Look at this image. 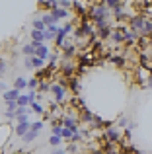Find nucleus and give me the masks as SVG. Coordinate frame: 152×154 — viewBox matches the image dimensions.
I'll return each instance as SVG.
<instances>
[{"instance_id": "7", "label": "nucleus", "mask_w": 152, "mask_h": 154, "mask_svg": "<svg viewBox=\"0 0 152 154\" xmlns=\"http://www.w3.org/2000/svg\"><path fill=\"white\" fill-rule=\"evenodd\" d=\"M29 129H31V123H29V121H26V123H16L14 133H16V137L23 139V137L27 135V131H29Z\"/></svg>"}, {"instance_id": "31", "label": "nucleus", "mask_w": 152, "mask_h": 154, "mask_svg": "<svg viewBox=\"0 0 152 154\" xmlns=\"http://www.w3.org/2000/svg\"><path fill=\"white\" fill-rule=\"evenodd\" d=\"M29 111H31L29 107H18V109H16V119H20V117L27 115V113H29Z\"/></svg>"}, {"instance_id": "20", "label": "nucleus", "mask_w": 152, "mask_h": 154, "mask_svg": "<svg viewBox=\"0 0 152 154\" xmlns=\"http://www.w3.org/2000/svg\"><path fill=\"white\" fill-rule=\"evenodd\" d=\"M109 39L115 43V45H121V43H125V35H123L121 31H115V29H113V33H111Z\"/></svg>"}, {"instance_id": "17", "label": "nucleus", "mask_w": 152, "mask_h": 154, "mask_svg": "<svg viewBox=\"0 0 152 154\" xmlns=\"http://www.w3.org/2000/svg\"><path fill=\"white\" fill-rule=\"evenodd\" d=\"M35 57H39V59H43V60H49V57H51L49 47H47V45L37 47V49H35Z\"/></svg>"}, {"instance_id": "5", "label": "nucleus", "mask_w": 152, "mask_h": 154, "mask_svg": "<svg viewBox=\"0 0 152 154\" xmlns=\"http://www.w3.org/2000/svg\"><path fill=\"white\" fill-rule=\"evenodd\" d=\"M103 139L105 140H109V143H121V139H123V135H121V131H119L117 127H111V129H107V131H103Z\"/></svg>"}, {"instance_id": "40", "label": "nucleus", "mask_w": 152, "mask_h": 154, "mask_svg": "<svg viewBox=\"0 0 152 154\" xmlns=\"http://www.w3.org/2000/svg\"><path fill=\"white\" fill-rule=\"evenodd\" d=\"M82 140H84V135H80V133H74V137H72V140H70V143H76V144H78V143H82Z\"/></svg>"}, {"instance_id": "29", "label": "nucleus", "mask_w": 152, "mask_h": 154, "mask_svg": "<svg viewBox=\"0 0 152 154\" xmlns=\"http://www.w3.org/2000/svg\"><path fill=\"white\" fill-rule=\"evenodd\" d=\"M61 137H62V140L70 143V140H72V137H74V133L70 131V129H65V127H62V133H61Z\"/></svg>"}, {"instance_id": "22", "label": "nucleus", "mask_w": 152, "mask_h": 154, "mask_svg": "<svg viewBox=\"0 0 152 154\" xmlns=\"http://www.w3.org/2000/svg\"><path fill=\"white\" fill-rule=\"evenodd\" d=\"M22 55H23V57H35V47L31 45V43L23 45V47H22Z\"/></svg>"}, {"instance_id": "45", "label": "nucleus", "mask_w": 152, "mask_h": 154, "mask_svg": "<svg viewBox=\"0 0 152 154\" xmlns=\"http://www.w3.org/2000/svg\"><path fill=\"white\" fill-rule=\"evenodd\" d=\"M111 127H113V121H109V119L103 121V127L102 129H105V131H107V129H111Z\"/></svg>"}, {"instance_id": "47", "label": "nucleus", "mask_w": 152, "mask_h": 154, "mask_svg": "<svg viewBox=\"0 0 152 154\" xmlns=\"http://www.w3.org/2000/svg\"><path fill=\"white\" fill-rule=\"evenodd\" d=\"M92 154H103L102 148H96V150H92Z\"/></svg>"}, {"instance_id": "3", "label": "nucleus", "mask_w": 152, "mask_h": 154, "mask_svg": "<svg viewBox=\"0 0 152 154\" xmlns=\"http://www.w3.org/2000/svg\"><path fill=\"white\" fill-rule=\"evenodd\" d=\"M76 72H78V63L74 60H61V76L65 78H74Z\"/></svg>"}, {"instance_id": "14", "label": "nucleus", "mask_w": 152, "mask_h": 154, "mask_svg": "<svg viewBox=\"0 0 152 154\" xmlns=\"http://www.w3.org/2000/svg\"><path fill=\"white\" fill-rule=\"evenodd\" d=\"M59 31H61V27H59V26L47 27V29H45V41H55L57 35H59Z\"/></svg>"}, {"instance_id": "36", "label": "nucleus", "mask_w": 152, "mask_h": 154, "mask_svg": "<svg viewBox=\"0 0 152 154\" xmlns=\"http://www.w3.org/2000/svg\"><path fill=\"white\" fill-rule=\"evenodd\" d=\"M76 150H78V144H76V143H68V144H66V154H74Z\"/></svg>"}, {"instance_id": "32", "label": "nucleus", "mask_w": 152, "mask_h": 154, "mask_svg": "<svg viewBox=\"0 0 152 154\" xmlns=\"http://www.w3.org/2000/svg\"><path fill=\"white\" fill-rule=\"evenodd\" d=\"M61 143H62V137H57V135L49 137V144H51V146H59Z\"/></svg>"}, {"instance_id": "4", "label": "nucleus", "mask_w": 152, "mask_h": 154, "mask_svg": "<svg viewBox=\"0 0 152 154\" xmlns=\"http://www.w3.org/2000/svg\"><path fill=\"white\" fill-rule=\"evenodd\" d=\"M51 94H53V98H55V102L57 103H62L66 100V88L65 86H61V84H51Z\"/></svg>"}, {"instance_id": "33", "label": "nucleus", "mask_w": 152, "mask_h": 154, "mask_svg": "<svg viewBox=\"0 0 152 154\" xmlns=\"http://www.w3.org/2000/svg\"><path fill=\"white\" fill-rule=\"evenodd\" d=\"M103 2H105V6L109 8V10H113L115 6H119V4H121V2H125V0H103Z\"/></svg>"}, {"instance_id": "46", "label": "nucleus", "mask_w": 152, "mask_h": 154, "mask_svg": "<svg viewBox=\"0 0 152 154\" xmlns=\"http://www.w3.org/2000/svg\"><path fill=\"white\" fill-rule=\"evenodd\" d=\"M51 154H66V150H61V148H57V150L51 152Z\"/></svg>"}, {"instance_id": "15", "label": "nucleus", "mask_w": 152, "mask_h": 154, "mask_svg": "<svg viewBox=\"0 0 152 154\" xmlns=\"http://www.w3.org/2000/svg\"><path fill=\"white\" fill-rule=\"evenodd\" d=\"M51 14L55 16V18H59V20H66V18H70V10H66V8H53L51 10Z\"/></svg>"}, {"instance_id": "37", "label": "nucleus", "mask_w": 152, "mask_h": 154, "mask_svg": "<svg viewBox=\"0 0 152 154\" xmlns=\"http://www.w3.org/2000/svg\"><path fill=\"white\" fill-rule=\"evenodd\" d=\"M45 127V123H43V121H35V123H31V129H33V131H41V129Z\"/></svg>"}, {"instance_id": "43", "label": "nucleus", "mask_w": 152, "mask_h": 154, "mask_svg": "<svg viewBox=\"0 0 152 154\" xmlns=\"http://www.w3.org/2000/svg\"><path fill=\"white\" fill-rule=\"evenodd\" d=\"M61 133H62V125H57V127H53V135L61 137Z\"/></svg>"}, {"instance_id": "1", "label": "nucleus", "mask_w": 152, "mask_h": 154, "mask_svg": "<svg viewBox=\"0 0 152 154\" xmlns=\"http://www.w3.org/2000/svg\"><path fill=\"white\" fill-rule=\"evenodd\" d=\"M111 16V10L105 6V2H99V4H94L90 10V20L92 23L96 22V20H102V18H109Z\"/></svg>"}, {"instance_id": "8", "label": "nucleus", "mask_w": 152, "mask_h": 154, "mask_svg": "<svg viewBox=\"0 0 152 154\" xmlns=\"http://www.w3.org/2000/svg\"><path fill=\"white\" fill-rule=\"evenodd\" d=\"M76 45L74 43H70V45H66L65 49H62V55H61V60H74V55H76Z\"/></svg>"}, {"instance_id": "18", "label": "nucleus", "mask_w": 152, "mask_h": 154, "mask_svg": "<svg viewBox=\"0 0 152 154\" xmlns=\"http://www.w3.org/2000/svg\"><path fill=\"white\" fill-rule=\"evenodd\" d=\"M68 88L72 90V94H74V96H80V90H82V88H80V80H78V76H74V78H70V80H68Z\"/></svg>"}, {"instance_id": "6", "label": "nucleus", "mask_w": 152, "mask_h": 154, "mask_svg": "<svg viewBox=\"0 0 152 154\" xmlns=\"http://www.w3.org/2000/svg\"><path fill=\"white\" fill-rule=\"evenodd\" d=\"M102 150H103V154H121V146H119L117 143L105 140V143L102 144Z\"/></svg>"}, {"instance_id": "21", "label": "nucleus", "mask_w": 152, "mask_h": 154, "mask_svg": "<svg viewBox=\"0 0 152 154\" xmlns=\"http://www.w3.org/2000/svg\"><path fill=\"white\" fill-rule=\"evenodd\" d=\"M14 88L16 90H26L27 88V80L23 78V76H18V78L14 80Z\"/></svg>"}, {"instance_id": "48", "label": "nucleus", "mask_w": 152, "mask_h": 154, "mask_svg": "<svg viewBox=\"0 0 152 154\" xmlns=\"http://www.w3.org/2000/svg\"><path fill=\"white\" fill-rule=\"evenodd\" d=\"M0 92H2V94H4V92H6V86H4L2 82H0Z\"/></svg>"}, {"instance_id": "24", "label": "nucleus", "mask_w": 152, "mask_h": 154, "mask_svg": "<svg viewBox=\"0 0 152 154\" xmlns=\"http://www.w3.org/2000/svg\"><path fill=\"white\" fill-rule=\"evenodd\" d=\"M31 26H33V29H37V31H45V29H47L45 22H43L41 18H35V20H33V23H31Z\"/></svg>"}, {"instance_id": "38", "label": "nucleus", "mask_w": 152, "mask_h": 154, "mask_svg": "<svg viewBox=\"0 0 152 154\" xmlns=\"http://www.w3.org/2000/svg\"><path fill=\"white\" fill-rule=\"evenodd\" d=\"M6 70H8V63L4 59H0V76L6 74Z\"/></svg>"}, {"instance_id": "16", "label": "nucleus", "mask_w": 152, "mask_h": 154, "mask_svg": "<svg viewBox=\"0 0 152 154\" xmlns=\"http://www.w3.org/2000/svg\"><path fill=\"white\" fill-rule=\"evenodd\" d=\"M109 60H111V64H115L117 68H123L127 64L125 55H109Z\"/></svg>"}, {"instance_id": "11", "label": "nucleus", "mask_w": 152, "mask_h": 154, "mask_svg": "<svg viewBox=\"0 0 152 154\" xmlns=\"http://www.w3.org/2000/svg\"><path fill=\"white\" fill-rule=\"evenodd\" d=\"M20 92H22V90H16V88H12V90H6V92L2 94V100H4V102H18V98L22 96Z\"/></svg>"}, {"instance_id": "28", "label": "nucleus", "mask_w": 152, "mask_h": 154, "mask_svg": "<svg viewBox=\"0 0 152 154\" xmlns=\"http://www.w3.org/2000/svg\"><path fill=\"white\" fill-rule=\"evenodd\" d=\"M103 121H105V119H103V117L96 115V117H94V121H92V125H90V127H92V129H102V127H103Z\"/></svg>"}, {"instance_id": "35", "label": "nucleus", "mask_w": 152, "mask_h": 154, "mask_svg": "<svg viewBox=\"0 0 152 154\" xmlns=\"http://www.w3.org/2000/svg\"><path fill=\"white\" fill-rule=\"evenodd\" d=\"M27 88H29V90H37V88H39V80L37 78L27 80Z\"/></svg>"}, {"instance_id": "25", "label": "nucleus", "mask_w": 152, "mask_h": 154, "mask_svg": "<svg viewBox=\"0 0 152 154\" xmlns=\"http://www.w3.org/2000/svg\"><path fill=\"white\" fill-rule=\"evenodd\" d=\"M29 109L33 113H37V115H45V109H43V105L39 103V102H33V103L29 105Z\"/></svg>"}, {"instance_id": "13", "label": "nucleus", "mask_w": 152, "mask_h": 154, "mask_svg": "<svg viewBox=\"0 0 152 154\" xmlns=\"http://www.w3.org/2000/svg\"><path fill=\"white\" fill-rule=\"evenodd\" d=\"M70 107L78 109V113H80L82 109H88V105H86V100H84V98H80V96H74V98H70Z\"/></svg>"}, {"instance_id": "23", "label": "nucleus", "mask_w": 152, "mask_h": 154, "mask_svg": "<svg viewBox=\"0 0 152 154\" xmlns=\"http://www.w3.org/2000/svg\"><path fill=\"white\" fill-rule=\"evenodd\" d=\"M31 64H33V68H35V70H39V68L47 66V60L39 59V57H31Z\"/></svg>"}, {"instance_id": "12", "label": "nucleus", "mask_w": 152, "mask_h": 154, "mask_svg": "<svg viewBox=\"0 0 152 154\" xmlns=\"http://www.w3.org/2000/svg\"><path fill=\"white\" fill-rule=\"evenodd\" d=\"M94 117H96V113H92L90 109H82V111L78 113V119H80V123H86V125H92Z\"/></svg>"}, {"instance_id": "44", "label": "nucleus", "mask_w": 152, "mask_h": 154, "mask_svg": "<svg viewBox=\"0 0 152 154\" xmlns=\"http://www.w3.org/2000/svg\"><path fill=\"white\" fill-rule=\"evenodd\" d=\"M146 88L152 90V72H148V76H146Z\"/></svg>"}, {"instance_id": "42", "label": "nucleus", "mask_w": 152, "mask_h": 154, "mask_svg": "<svg viewBox=\"0 0 152 154\" xmlns=\"http://www.w3.org/2000/svg\"><path fill=\"white\" fill-rule=\"evenodd\" d=\"M23 66H26L27 70H31V68H33V64H31V57H26V60H23Z\"/></svg>"}, {"instance_id": "39", "label": "nucleus", "mask_w": 152, "mask_h": 154, "mask_svg": "<svg viewBox=\"0 0 152 154\" xmlns=\"http://www.w3.org/2000/svg\"><path fill=\"white\" fill-rule=\"evenodd\" d=\"M59 6H61V8H66V10H70V8H72V2H70V0H59Z\"/></svg>"}, {"instance_id": "26", "label": "nucleus", "mask_w": 152, "mask_h": 154, "mask_svg": "<svg viewBox=\"0 0 152 154\" xmlns=\"http://www.w3.org/2000/svg\"><path fill=\"white\" fill-rule=\"evenodd\" d=\"M41 94H45V92H51V82L49 80H39V88H37Z\"/></svg>"}, {"instance_id": "27", "label": "nucleus", "mask_w": 152, "mask_h": 154, "mask_svg": "<svg viewBox=\"0 0 152 154\" xmlns=\"http://www.w3.org/2000/svg\"><path fill=\"white\" fill-rule=\"evenodd\" d=\"M37 135H39L37 131H33V129H29V131H27V135L23 137L22 140H23V143H33V140H35V137H37Z\"/></svg>"}, {"instance_id": "9", "label": "nucleus", "mask_w": 152, "mask_h": 154, "mask_svg": "<svg viewBox=\"0 0 152 154\" xmlns=\"http://www.w3.org/2000/svg\"><path fill=\"white\" fill-rule=\"evenodd\" d=\"M96 33H98L99 41H105V39H109L111 33H113V26H103V27H99V29H96Z\"/></svg>"}, {"instance_id": "34", "label": "nucleus", "mask_w": 152, "mask_h": 154, "mask_svg": "<svg viewBox=\"0 0 152 154\" xmlns=\"http://www.w3.org/2000/svg\"><path fill=\"white\" fill-rule=\"evenodd\" d=\"M4 103H6V111H12V113H16V109L20 107L18 102H4Z\"/></svg>"}, {"instance_id": "2", "label": "nucleus", "mask_w": 152, "mask_h": 154, "mask_svg": "<svg viewBox=\"0 0 152 154\" xmlns=\"http://www.w3.org/2000/svg\"><path fill=\"white\" fill-rule=\"evenodd\" d=\"M146 20H148V16L142 12V14H137V16H133V18L129 20V29L131 31H135V33H138L141 35V31H142V27H144V23H146Z\"/></svg>"}, {"instance_id": "10", "label": "nucleus", "mask_w": 152, "mask_h": 154, "mask_svg": "<svg viewBox=\"0 0 152 154\" xmlns=\"http://www.w3.org/2000/svg\"><path fill=\"white\" fill-rule=\"evenodd\" d=\"M53 72H55V70H51L49 66L39 68V70H35V78H37V80H49V82H51V78H53Z\"/></svg>"}, {"instance_id": "41", "label": "nucleus", "mask_w": 152, "mask_h": 154, "mask_svg": "<svg viewBox=\"0 0 152 154\" xmlns=\"http://www.w3.org/2000/svg\"><path fill=\"white\" fill-rule=\"evenodd\" d=\"M127 125H129V119H127V117H119L117 127H127Z\"/></svg>"}, {"instance_id": "30", "label": "nucleus", "mask_w": 152, "mask_h": 154, "mask_svg": "<svg viewBox=\"0 0 152 154\" xmlns=\"http://www.w3.org/2000/svg\"><path fill=\"white\" fill-rule=\"evenodd\" d=\"M31 102H29V98H27V96H20V98H18V105H20V107H27V105H29Z\"/></svg>"}, {"instance_id": "19", "label": "nucleus", "mask_w": 152, "mask_h": 154, "mask_svg": "<svg viewBox=\"0 0 152 154\" xmlns=\"http://www.w3.org/2000/svg\"><path fill=\"white\" fill-rule=\"evenodd\" d=\"M41 20L45 22V26H47V27H51V26H57V22H59V18H55V16L51 14V12L43 14V16H41Z\"/></svg>"}]
</instances>
